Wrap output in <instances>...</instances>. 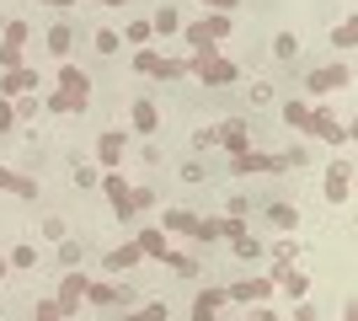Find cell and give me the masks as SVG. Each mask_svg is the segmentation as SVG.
<instances>
[{
	"label": "cell",
	"mask_w": 358,
	"mask_h": 321,
	"mask_svg": "<svg viewBox=\"0 0 358 321\" xmlns=\"http://www.w3.org/2000/svg\"><path fill=\"white\" fill-rule=\"evenodd\" d=\"M284 123H289V129H299V134H305V107H299V102H284Z\"/></svg>",
	"instance_id": "cell-38"
},
{
	"label": "cell",
	"mask_w": 358,
	"mask_h": 321,
	"mask_svg": "<svg viewBox=\"0 0 358 321\" xmlns=\"http://www.w3.org/2000/svg\"><path fill=\"white\" fill-rule=\"evenodd\" d=\"M0 32H6V16H0Z\"/></svg>",
	"instance_id": "cell-53"
},
{
	"label": "cell",
	"mask_w": 358,
	"mask_h": 321,
	"mask_svg": "<svg viewBox=\"0 0 358 321\" xmlns=\"http://www.w3.org/2000/svg\"><path fill=\"white\" fill-rule=\"evenodd\" d=\"M43 236H48V241H64V220H59V214H48V220H43Z\"/></svg>",
	"instance_id": "cell-42"
},
{
	"label": "cell",
	"mask_w": 358,
	"mask_h": 321,
	"mask_svg": "<svg viewBox=\"0 0 358 321\" xmlns=\"http://www.w3.org/2000/svg\"><path fill=\"white\" fill-rule=\"evenodd\" d=\"M11 268H22V273L38 268V246H16V252H11Z\"/></svg>",
	"instance_id": "cell-33"
},
{
	"label": "cell",
	"mask_w": 358,
	"mask_h": 321,
	"mask_svg": "<svg viewBox=\"0 0 358 321\" xmlns=\"http://www.w3.org/2000/svg\"><path fill=\"white\" fill-rule=\"evenodd\" d=\"M268 214H273V225H284V230L299 225V209H289V204H268Z\"/></svg>",
	"instance_id": "cell-27"
},
{
	"label": "cell",
	"mask_w": 358,
	"mask_h": 321,
	"mask_svg": "<svg viewBox=\"0 0 358 321\" xmlns=\"http://www.w3.org/2000/svg\"><path fill=\"white\" fill-rule=\"evenodd\" d=\"M123 38H129L134 48H150V38H155V32H150V22H129V32H123Z\"/></svg>",
	"instance_id": "cell-30"
},
{
	"label": "cell",
	"mask_w": 358,
	"mask_h": 321,
	"mask_svg": "<svg viewBox=\"0 0 358 321\" xmlns=\"http://www.w3.org/2000/svg\"><path fill=\"white\" fill-rule=\"evenodd\" d=\"M220 306H224V290H203L193 300V321H214V316H220Z\"/></svg>",
	"instance_id": "cell-20"
},
{
	"label": "cell",
	"mask_w": 358,
	"mask_h": 321,
	"mask_svg": "<svg viewBox=\"0 0 358 321\" xmlns=\"http://www.w3.org/2000/svg\"><path fill=\"white\" fill-rule=\"evenodd\" d=\"M27 22H6V32H0V70H16L22 64V43H27Z\"/></svg>",
	"instance_id": "cell-5"
},
{
	"label": "cell",
	"mask_w": 358,
	"mask_h": 321,
	"mask_svg": "<svg viewBox=\"0 0 358 321\" xmlns=\"http://www.w3.org/2000/svg\"><path fill=\"white\" fill-rule=\"evenodd\" d=\"M139 257H155V262H171V241H166V230H139L134 236Z\"/></svg>",
	"instance_id": "cell-13"
},
{
	"label": "cell",
	"mask_w": 358,
	"mask_h": 321,
	"mask_svg": "<svg viewBox=\"0 0 358 321\" xmlns=\"http://www.w3.org/2000/svg\"><path fill=\"white\" fill-rule=\"evenodd\" d=\"M273 54H278V59H294V54H299V38H294V32H278Z\"/></svg>",
	"instance_id": "cell-34"
},
{
	"label": "cell",
	"mask_w": 358,
	"mask_h": 321,
	"mask_svg": "<svg viewBox=\"0 0 358 321\" xmlns=\"http://www.w3.org/2000/svg\"><path fill=\"white\" fill-rule=\"evenodd\" d=\"M96 6H123V0H96Z\"/></svg>",
	"instance_id": "cell-50"
},
{
	"label": "cell",
	"mask_w": 358,
	"mask_h": 321,
	"mask_svg": "<svg viewBox=\"0 0 358 321\" xmlns=\"http://www.w3.org/2000/svg\"><path fill=\"white\" fill-rule=\"evenodd\" d=\"M27 321H64V316H59V306H54V300H43V306L32 311V316H27Z\"/></svg>",
	"instance_id": "cell-40"
},
{
	"label": "cell",
	"mask_w": 358,
	"mask_h": 321,
	"mask_svg": "<svg viewBox=\"0 0 358 321\" xmlns=\"http://www.w3.org/2000/svg\"><path fill=\"white\" fill-rule=\"evenodd\" d=\"M214 139H220L230 155H241V150H252V129H246V118H230V123H220L214 129Z\"/></svg>",
	"instance_id": "cell-9"
},
{
	"label": "cell",
	"mask_w": 358,
	"mask_h": 321,
	"mask_svg": "<svg viewBox=\"0 0 358 321\" xmlns=\"http://www.w3.org/2000/svg\"><path fill=\"white\" fill-rule=\"evenodd\" d=\"M203 6H214V11H236L241 0H203Z\"/></svg>",
	"instance_id": "cell-47"
},
{
	"label": "cell",
	"mask_w": 358,
	"mask_h": 321,
	"mask_svg": "<svg viewBox=\"0 0 358 321\" xmlns=\"http://www.w3.org/2000/svg\"><path fill=\"white\" fill-rule=\"evenodd\" d=\"M129 123H134L139 134H155V129H161V107H155V102H145V97H139V102L129 107Z\"/></svg>",
	"instance_id": "cell-18"
},
{
	"label": "cell",
	"mask_w": 358,
	"mask_h": 321,
	"mask_svg": "<svg viewBox=\"0 0 358 321\" xmlns=\"http://www.w3.org/2000/svg\"><path fill=\"white\" fill-rule=\"evenodd\" d=\"M273 290H284L289 300H305V294H310V278L299 273V268H278V273H273Z\"/></svg>",
	"instance_id": "cell-16"
},
{
	"label": "cell",
	"mask_w": 358,
	"mask_h": 321,
	"mask_svg": "<svg viewBox=\"0 0 358 321\" xmlns=\"http://www.w3.org/2000/svg\"><path fill=\"white\" fill-rule=\"evenodd\" d=\"M230 252H236L241 262H257V257H262V252H268V246H262V241H257V236H252V230H246V236H236V241H230Z\"/></svg>",
	"instance_id": "cell-23"
},
{
	"label": "cell",
	"mask_w": 358,
	"mask_h": 321,
	"mask_svg": "<svg viewBox=\"0 0 358 321\" xmlns=\"http://www.w3.org/2000/svg\"><path fill=\"white\" fill-rule=\"evenodd\" d=\"M273 102V86H268V80H257V86H252V107H268Z\"/></svg>",
	"instance_id": "cell-44"
},
{
	"label": "cell",
	"mask_w": 358,
	"mask_h": 321,
	"mask_svg": "<svg viewBox=\"0 0 358 321\" xmlns=\"http://www.w3.org/2000/svg\"><path fill=\"white\" fill-rule=\"evenodd\" d=\"M305 134H310V139H327V145H348V139H353V129H348V123H337L327 107H305Z\"/></svg>",
	"instance_id": "cell-4"
},
{
	"label": "cell",
	"mask_w": 358,
	"mask_h": 321,
	"mask_svg": "<svg viewBox=\"0 0 358 321\" xmlns=\"http://www.w3.org/2000/svg\"><path fill=\"white\" fill-rule=\"evenodd\" d=\"M86 284L91 278L86 273H64V284H59V294H54V306H59V316H75V311H80V300H86Z\"/></svg>",
	"instance_id": "cell-6"
},
{
	"label": "cell",
	"mask_w": 358,
	"mask_h": 321,
	"mask_svg": "<svg viewBox=\"0 0 358 321\" xmlns=\"http://www.w3.org/2000/svg\"><path fill=\"white\" fill-rule=\"evenodd\" d=\"M268 294H278V290H273V278H236V284L224 290V300H241V306H262Z\"/></svg>",
	"instance_id": "cell-7"
},
{
	"label": "cell",
	"mask_w": 358,
	"mask_h": 321,
	"mask_svg": "<svg viewBox=\"0 0 358 321\" xmlns=\"http://www.w3.org/2000/svg\"><path fill=\"white\" fill-rule=\"evenodd\" d=\"M150 32H166V38H171V32H182V16H177V6H161V11L150 16Z\"/></svg>",
	"instance_id": "cell-22"
},
{
	"label": "cell",
	"mask_w": 358,
	"mask_h": 321,
	"mask_svg": "<svg viewBox=\"0 0 358 321\" xmlns=\"http://www.w3.org/2000/svg\"><path fill=\"white\" fill-rule=\"evenodd\" d=\"M348 193H353V166H348V161H337V166L327 171V199H331V204H348Z\"/></svg>",
	"instance_id": "cell-15"
},
{
	"label": "cell",
	"mask_w": 358,
	"mask_h": 321,
	"mask_svg": "<svg viewBox=\"0 0 358 321\" xmlns=\"http://www.w3.org/2000/svg\"><path fill=\"white\" fill-rule=\"evenodd\" d=\"M0 92H11V97H32V92H38V70H27V64L6 70V76H0Z\"/></svg>",
	"instance_id": "cell-11"
},
{
	"label": "cell",
	"mask_w": 358,
	"mask_h": 321,
	"mask_svg": "<svg viewBox=\"0 0 358 321\" xmlns=\"http://www.w3.org/2000/svg\"><path fill=\"white\" fill-rule=\"evenodd\" d=\"M86 300H91V306H129L134 290H118L113 278H102V284H86Z\"/></svg>",
	"instance_id": "cell-10"
},
{
	"label": "cell",
	"mask_w": 358,
	"mask_h": 321,
	"mask_svg": "<svg viewBox=\"0 0 358 321\" xmlns=\"http://www.w3.org/2000/svg\"><path fill=\"white\" fill-rule=\"evenodd\" d=\"M139 262V246L129 241V246H118V252H107V273H123V268H134Z\"/></svg>",
	"instance_id": "cell-24"
},
{
	"label": "cell",
	"mask_w": 358,
	"mask_h": 321,
	"mask_svg": "<svg viewBox=\"0 0 358 321\" xmlns=\"http://www.w3.org/2000/svg\"><path fill=\"white\" fill-rule=\"evenodd\" d=\"M43 6H75V0H43Z\"/></svg>",
	"instance_id": "cell-49"
},
{
	"label": "cell",
	"mask_w": 358,
	"mask_h": 321,
	"mask_svg": "<svg viewBox=\"0 0 358 321\" xmlns=\"http://www.w3.org/2000/svg\"><path fill=\"white\" fill-rule=\"evenodd\" d=\"M102 193L113 199V214H118V220H134V209H129V183H123L118 171H107V177H102Z\"/></svg>",
	"instance_id": "cell-12"
},
{
	"label": "cell",
	"mask_w": 358,
	"mask_h": 321,
	"mask_svg": "<svg viewBox=\"0 0 358 321\" xmlns=\"http://www.w3.org/2000/svg\"><path fill=\"white\" fill-rule=\"evenodd\" d=\"M252 321H273V311H262V306H257V311H252Z\"/></svg>",
	"instance_id": "cell-48"
},
{
	"label": "cell",
	"mask_w": 358,
	"mask_h": 321,
	"mask_svg": "<svg viewBox=\"0 0 358 321\" xmlns=\"http://www.w3.org/2000/svg\"><path fill=\"white\" fill-rule=\"evenodd\" d=\"M96 161H102L107 171H118V166H123V129H107V134L96 139Z\"/></svg>",
	"instance_id": "cell-14"
},
{
	"label": "cell",
	"mask_w": 358,
	"mask_h": 321,
	"mask_svg": "<svg viewBox=\"0 0 358 321\" xmlns=\"http://www.w3.org/2000/svg\"><path fill=\"white\" fill-rule=\"evenodd\" d=\"M343 321H358V316H353V306H348V316H343Z\"/></svg>",
	"instance_id": "cell-51"
},
{
	"label": "cell",
	"mask_w": 358,
	"mask_h": 321,
	"mask_svg": "<svg viewBox=\"0 0 358 321\" xmlns=\"http://www.w3.org/2000/svg\"><path fill=\"white\" fill-rule=\"evenodd\" d=\"M155 64H161L155 48H139V54H134V70H139V76H155Z\"/></svg>",
	"instance_id": "cell-35"
},
{
	"label": "cell",
	"mask_w": 358,
	"mask_h": 321,
	"mask_svg": "<svg viewBox=\"0 0 358 321\" xmlns=\"http://www.w3.org/2000/svg\"><path fill=\"white\" fill-rule=\"evenodd\" d=\"M86 102H91V76L80 64H59V92L48 97L43 107L54 118H64V113H86Z\"/></svg>",
	"instance_id": "cell-1"
},
{
	"label": "cell",
	"mask_w": 358,
	"mask_h": 321,
	"mask_svg": "<svg viewBox=\"0 0 358 321\" xmlns=\"http://www.w3.org/2000/svg\"><path fill=\"white\" fill-rule=\"evenodd\" d=\"M0 193H16V199H38V177H22V171L0 166Z\"/></svg>",
	"instance_id": "cell-17"
},
{
	"label": "cell",
	"mask_w": 358,
	"mask_h": 321,
	"mask_svg": "<svg viewBox=\"0 0 358 321\" xmlns=\"http://www.w3.org/2000/svg\"><path fill=\"white\" fill-rule=\"evenodd\" d=\"M187 70H193V76L203 80V86H214V92H224V86H236V76H241L236 64H230V59H220V54H198V59L187 64Z\"/></svg>",
	"instance_id": "cell-3"
},
{
	"label": "cell",
	"mask_w": 358,
	"mask_h": 321,
	"mask_svg": "<svg viewBox=\"0 0 358 321\" xmlns=\"http://www.w3.org/2000/svg\"><path fill=\"white\" fill-rule=\"evenodd\" d=\"M353 38H358V22H353V16H348L343 27H331V43H337V48H353Z\"/></svg>",
	"instance_id": "cell-28"
},
{
	"label": "cell",
	"mask_w": 358,
	"mask_h": 321,
	"mask_svg": "<svg viewBox=\"0 0 358 321\" xmlns=\"http://www.w3.org/2000/svg\"><path fill=\"white\" fill-rule=\"evenodd\" d=\"M0 278H6V257H0Z\"/></svg>",
	"instance_id": "cell-52"
},
{
	"label": "cell",
	"mask_w": 358,
	"mask_h": 321,
	"mask_svg": "<svg viewBox=\"0 0 358 321\" xmlns=\"http://www.w3.org/2000/svg\"><path fill=\"white\" fill-rule=\"evenodd\" d=\"M171 268H177V273H187V278H193V273H198V257H187V252H171Z\"/></svg>",
	"instance_id": "cell-39"
},
{
	"label": "cell",
	"mask_w": 358,
	"mask_h": 321,
	"mask_svg": "<svg viewBox=\"0 0 358 321\" xmlns=\"http://www.w3.org/2000/svg\"><path fill=\"white\" fill-rule=\"evenodd\" d=\"M75 183H80V187H96L102 177H96V166H75Z\"/></svg>",
	"instance_id": "cell-46"
},
{
	"label": "cell",
	"mask_w": 358,
	"mask_h": 321,
	"mask_svg": "<svg viewBox=\"0 0 358 321\" xmlns=\"http://www.w3.org/2000/svg\"><path fill=\"white\" fill-rule=\"evenodd\" d=\"M220 139H214V129H193V150H214Z\"/></svg>",
	"instance_id": "cell-43"
},
{
	"label": "cell",
	"mask_w": 358,
	"mask_h": 321,
	"mask_svg": "<svg viewBox=\"0 0 358 321\" xmlns=\"http://www.w3.org/2000/svg\"><path fill=\"white\" fill-rule=\"evenodd\" d=\"M348 80H353V70H348V64H321V70H310V92L327 97V92H343Z\"/></svg>",
	"instance_id": "cell-8"
},
{
	"label": "cell",
	"mask_w": 358,
	"mask_h": 321,
	"mask_svg": "<svg viewBox=\"0 0 358 321\" xmlns=\"http://www.w3.org/2000/svg\"><path fill=\"white\" fill-rule=\"evenodd\" d=\"M118 43H123V38L113 27H96V32H91V48H96V54H118Z\"/></svg>",
	"instance_id": "cell-26"
},
{
	"label": "cell",
	"mask_w": 358,
	"mask_h": 321,
	"mask_svg": "<svg viewBox=\"0 0 358 321\" xmlns=\"http://www.w3.org/2000/svg\"><path fill=\"white\" fill-rule=\"evenodd\" d=\"M150 204H155V193H150V187H129V209H150Z\"/></svg>",
	"instance_id": "cell-36"
},
{
	"label": "cell",
	"mask_w": 358,
	"mask_h": 321,
	"mask_svg": "<svg viewBox=\"0 0 358 321\" xmlns=\"http://www.w3.org/2000/svg\"><path fill=\"white\" fill-rule=\"evenodd\" d=\"M16 118H38V92H32V97H22V102H16Z\"/></svg>",
	"instance_id": "cell-45"
},
{
	"label": "cell",
	"mask_w": 358,
	"mask_h": 321,
	"mask_svg": "<svg viewBox=\"0 0 358 321\" xmlns=\"http://www.w3.org/2000/svg\"><path fill=\"white\" fill-rule=\"evenodd\" d=\"M224 214H230V220H246V214H252V199H241V193L224 199Z\"/></svg>",
	"instance_id": "cell-37"
},
{
	"label": "cell",
	"mask_w": 358,
	"mask_h": 321,
	"mask_svg": "<svg viewBox=\"0 0 358 321\" xmlns=\"http://www.w3.org/2000/svg\"><path fill=\"white\" fill-rule=\"evenodd\" d=\"M80 257H86V246L64 236V241H59V262H64V268H75V262H80Z\"/></svg>",
	"instance_id": "cell-31"
},
{
	"label": "cell",
	"mask_w": 358,
	"mask_h": 321,
	"mask_svg": "<svg viewBox=\"0 0 358 321\" xmlns=\"http://www.w3.org/2000/svg\"><path fill=\"white\" fill-rule=\"evenodd\" d=\"M166 230H171V236H193V230H198V214L193 209H166Z\"/></svg>",
	"instance_id": "cell-21"
},
{
	"label": "cell",
	"mask_w": 358,
	"mask_h": 321,
	"mask_svg": "<svg viewBox=\"0 0 358 321\" xmlns=\"http://www.w3.org/2000/svg\"><path fill=\"white\" fill-rule=\"evenodd\" d=\"M177 76H187V64H182V59H166V54H161V64H155V80H177Z\"/></svg>",
	"instance_id": "cell-29"
},
{
	"label": "cell",
	"mask_w": 358,
	"mask_h": 321,
	"mask_svg": "<svg viewBox=\"0 0 358 321\" xmlns=\"http://www.w3.org/2000/svg\"><path fill=\"white\" fill-rule=\"evenodd\" d=\"M123 321H171V306L166 300H150V306H139V311H129Z\"/></svg>",
	"instance_id": "cell-25"
},
{
	"label": "cell",
	"mask_w": 358,
	"mask_h": 321,
	"mask_svg": "<svg viewBox=\"0 0 358 321\" xmlns=\"http://www.w3.org/2000/svg\"><path fill=\"white\" fill-rule=\"evenodd\" d=\"M70 48H75V27L70 22H54V27H48V54H54V59H70Z\"/></svg>",
	"instance_id": "cell-19"
},
{
	"label": "cell",
	"mask_w": 358,
	"mask_h": 321,
	"mask_svg": "<svg viewBox=\"0 0 358 321\" xmlns=\"http://www.w3.org/2000/svg\"><path fill=\"white\" fill-rule=\"evenodd\" d=\"M230 16L224 11H214V16H198L193 27H182V38H187V43L198 48V54H214V43H224V38H230Z\"/></svg>",
	"instance_id": "cell-2"
},
{
	"label": "cell",
	"mask_w": 358,
	"mask_h": 321,
	"mask_svg": "<svg viewBox=\"0 0 358 321\" xmlns=\"http://www.w3.org/2000/svg\"><path fill=\"white\" fill-rule=\"evenodd\" d=\"M11 129H16V107L0 97V134H11Z\"/></svg>",
	"instance_id": "cell-41"
},
{
	"label": "cell",
	"mask_w": 358,
	"mask_h": 321,
	"mask_svg": "<svg viewBox=\"0 0 358 321\" xmlns=\"http://www.w3.org/2000/svg\"><path fill=\"white\" fill-rule=\"evenodd\" d=\"M177 177H182V183H203V177H209V166H203V161H182Z\"/></svg>",
	"instance_id": "cell-32"
}]
</instances>
